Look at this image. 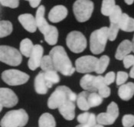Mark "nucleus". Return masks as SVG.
I'll use <instances>...</instances> for the list:
<instances>
[{
    "label": "nucleus",
    "mask_w": 134,
    "mask_h": 127,
    "mask_svg": "<svg viewBox=\"0 0 134 127\" xmlns=\"http://www.w3.org/2000/svg\"><path fill=\"white\" fill-rule=\"evenodd\" d=\"M29 121V115L25 109H19L8 112L1 120V127H23Z\"/></svg>",
    "instance_id": "7ed1b4c3"
},
{
    "label": "nucleus",
    "mask_w": 134,
    "mask_h": 127,
    "mask_svg": "<svg viewBox=\"0 0 134 127\" xmlns=\"http://www.w3.org/2000/svg\"><path fill=\"white\" fill-rule=\"evenodd\" d=\"M77 95L72 92L69 87L66 86H58L50 96L48 100V106L51 109H58L68 100H71L73 102L77 101Z\"/></svg>",
    "instance_id": "f03ea898"
},
{
    "label": "nucleus",
    "mask_w": 134,
    "mask_h": 127,
    "mask_svg": "<svg viewBox=\"0 0 134 127\" xmlns=\"http://www.w3.org/2000/svg\"><path fill=\"white\" fill-rule=\"evenodd\" d=\"M116 75L115 73L113 71H110L109 73L106 74L104 76V82L107 85H110L111 84H113L114 81H115V78H116Z\"/></svg>",
    "instance_id": "a19ab883"
},
{
    "label": "nucleus",
    "mask_w": 134,
    "mask_h": 127,
    "mask_svg": "<svg viewBox=\"0 0 134 127\" xmlns=\"http://www.w3.org/2000/svg\"><path fill=\"white\" fill-rule=\"evenodd\" d=\"M0 60L10 66H19L22 61L21 53L16 48L10 46L2 45L0 47Z\"/></svg>",
    "instance_id": "423d86ee"
},
{
    "label": "nucleus",
    "mask_w": 134,
    "mask_h": 127,
    "mask_svg": "<svg viewBox=\"0 0 134 127\" xmlns=\"http://www.w3.org/2000/svg\"><path fill=\"white\" fill-rule=\"evenodd\" d=\"M21 25L23 28L29 32L34 33L36 32L38 27L36 24L35 18L31 14H22L18 18Z\"/></svg>",
    "instance_id": "4468645a"
},
{
    "label": "nucleus",
    "mask_w": 134,
    "mask_h": 127,
    "mask_svg": "<svg viewBox=\"0 0 134 127\" xmlns=\"http://www.w3.org/2000/svg\"><path fill=\"white\" fill-rule=\"evenodd\" d=\"M96 76H93L91 74H87L84 75L81 79L80 85L83 89L88 92H96L97 90L96 89L94 86V80H95Z\"/></svg>",
    "instance_id": "6ab92c4d"
},
{
    "label": "nucleus",
    "mask_w": 134,
    "mask_h": 127,
    "mask_svg": "<svg viewBox=\"0 0 134 127\" xmlns=\"http://www.w3.org/2000/svg\"><path fill=\"white\" fill-rule=\"evenodd\" d=\"M110 63V58L107 55H103L102 57H100L98 60V63H97V67L96 69L97 74H101L107 70L108 65Z\"/></svg>",
    "instance_id": "c85d7f7f"
},
{
    "label": "nucleus",
    "mask_w": 134,
    "mask_h": 127,
    "mask_svg": "<svg viewBox=\"0 0 134 127\" xmlns=\"http://www.w3.org/2000/svg\"><path fill=\"white\" fill-rule=\"evenodd\" d=\"M93 3L91 0H77L73 5V11L79 22H85L91 17Z\"/></svg>",
    "instance_id": "39448f33"
},
{
    "label": "nucleus",
    "mask_w": 134,
    "mask_h": 127,
    "mask_svg": "<svg viewBox=\"0 0 134 127\" xmlns=\"http://www.w3.org/2000/svg\"><path fill=\"white\" fill-rule=\"evenodd\" d=\"M52 57L54 69L64 76H71L76 68L73 67L72 63L62 46H55L49 53Z\"/></svg>",
    "instance_id": "f257e3e1"
},
{
    "label": "nucleus",
    "mask_w": 134,
    "mask_h": 127,
    "mask_svg": "<svg viewBox=\"0 0 134 127\" xmlns=\"http://www.w3.org/2000/svg\"><path fill=\"white\" fill-rule=\"evenodd\" d=\"M38 126L39 127H56V122L52 114L45 113L39 118Z\"/></svg>",
    "instance_id": "b1692460"
},
{
    "label": "nucleus",
    "mask_w": 134,
    "mask_h": 127,
    "mask_svg": "<svg viewBox=\"0 0 134 127\" xmlns=\"http://www.w3.org/2000/svg\"><path fill=\"white\" fill-rule=\"evenodd\" d=\"M88 91H83L78 94L77 98V104L78 106V108L83 110V111H87L91 107L88 103V96H89Z\"/></svg>",
    "instance_id": "5701e85b"
},
{
    "label": "nucleus",
    "mask_w": 134,
    "mask_h": 127,
    "mask_svg": "<svg viewBox=\"0 0 134 127\" xmlns=\"http://www.w3.org/2000/svg\"><path fill=\"white\" fill-rule=\"evenodd\" d=\"M129 74H127L126 72L124 71H119L116 74V83L118 86H121V85L124 84L128 77H129Z\"/></svg>",
    "instance_id": "c9c22d12"
},
{
    "label": "nucleus",
    "mask_w": 134,
    "mask_h": 127,
    "mask_svg": "<svg viewBox=\"0 0 134 127\" xmlns=\"http://www.w3.org/2000/svg\"><path fill=\"white\" fill-rule=\"evenodd\" d=\"M2 79L8 85L19 86L25 84L29 80V75L15 69H9L2 72Z\"/></svg>",
    "instance_id": "6e6552de"
},
{
    "label": "nucleus",
    "mask_w": 134,
    "mask_h": 127,
    "mask_svg": "<svg viewBox=\"0 0 134 127\" xmlns=\"http://www.w3.org/2000/svg\"><path fill=\"white\" fill-rule=\"evenodd\" d=\"M120 29V28L118 24L110 23V26L108 28V38L110 41L113 42L116 38Z\"/></svg>",
    "instance_id": "72a5a7b5"
},
{
    "label": "nucleus",
    "mask_w": 134,
    "mask_h": 127,
    "mask_svg": "<svg viewBox=\"0 0 134 127\" xmlns=\"http://www.w3.org/2000/svg\"><path fill=\"white\" fill-rule=\"evenodd\" d=\"M0 2L2 6L9 7L11 9L18 8L19 5V0H0Z\"/></svg>",
    "instance_id": "4c0bfd02"
},
{
    "label": "nucleus",
    "mask_w": 134,
    "mask_h": 127,
    "mask_svg": "<svg viewBox=\"0 0 134 127\" xmlns=\"http://www.w3.org/2000/svg\"><path fill=\"white\" fill-rule=\"evenodd\" d=\"M12 24L9 21L2 20L0 22V37L4 38L12 32Z\"/></svg>",
    "instance_id": "c756f323"
},
{
    "label": "nucleus",
    "mask_w": 134,
    "mask_h": 127,
    "mask_svg": "<svg viewBox=\"0 0 134 127\" xmlns=\"http://www.w3.org/2000/svg\"><path fill=\"white\" fill-rule=\"evenodd\" d=\"M34 44L30 39L25 38L20 43V52L26 57H29L32 50L34 48Z\"/></svg>",
    "instance_id": "393cba45"
},
{
    "label": "nucleus",
    "mask_w": 134,
    "mask_h": 127,
    "mask_svg": "<svg viewBox=\"0 0 134 127\" xmlns=\"http://www.w3.org/2000/svg\"><path fill=\"white\" fill-rule=\"evenodd\" d=\"M130 77H131V78H133L134 79V66L133 67H132V68H131V70H130Z\"/></svg>",
    "instance_id": "c03bdc74"
},
{
    "label": "nucleus",
    "mask_w": 134,
    "mask_h": 127,
    "mask_svg": "<svg viewBox=\"0 0 134 127\" xmlns=\"http://www.w3.org/2000/svg\"><path fill=\"white\" fill-rule=\"evenodd\" d=\"M108 28L103 27L95 30L90 37V49L94 54H100L105 49L108 40Z\"/></svg>",
    "instance_id": "20e7f679"
},
{
    "label": "nucleus",
    "mask_w": 134,
    "mask_h": 127,
    "mask_svg": "<svg viewBox=\"0 0 134 127\" xmlns=\"http://www.w3.org/2000/svg\"><path fill=\"white\" fill-rule=\"evenodd\" d=\"M26 1H28L29 2L31 7L37 8V7H39V5H40L41 0H26Z\"/></svg>",
    "instance_id": "37998d69"
},
{
    "label": "nucleus",
    "mask_w": 134,
    "mask_h": 127,
    "mask_svg": "<svg viewBox=\"0 0 134 127\" xmlns=\"http://www.w3.org/2000/svg\"><path fill=\"white\" fill-rule=\"evenodd\" d=\"M66 44L68 48L76 54L81 53L87 48L86 38L81 32L77 31H73L68 34Z\"/></svg>",
    "instance_id": "0eeeda50"
},
{
    "label": "nucleus",
    "mask_w": 134,
    "mask_h": 127,
    "mask_svg": "<svg viewBox=\"0 0 134 127\" xmlns=\"http://www.w3.org/2000/svg\"><path fill=\"white\" fill-rule=\"evenodd\" d=\"M104 82V77L103 76H96L95 77V80H94V86L96 87V89L98 90L99 88H100L101 86H103V85H105Z\"/></svg>",
    "instance_id": "79ce46f5"
},
{
    "label": "nucleus",
    "mask_w": 134,
    "mask_h": 127,
    "mask_svg": "<svg viewBox=\"0 0 134 127\" xmlns=\"http://www.w3.org/2000/svg\"><path fill=\"white\" fill-rule=\"evenodd\" d=\"M40 67L41 68L42 71H44V72L48 71H52V70H55L52 57L50 55L43 56Z\"/></svg>",
    "instance_id": "7c9ffc66"
},
{
    "label": "nucleus",
    "mask_w": 134,
    "mask_h": 127,
    "mask_svg": "<svg viewBox=\"0 0 134 127\" xmlns=\"http://www.w3.org/2000/svg\"><path fill=\"white\" fill-rule=\"evenodd\" d=\"M107 113L114 119H116L119 117V108L117 104L115 102H111L107 106Z\"/></svg>",
    "instance_id": "f704fd0d"
},
{
    "label": "nucleus",
    "mask_w": 134,
    "mask_h": 127,
    "mask_svg": "<svg viewBox=\"0 0 134 127\" xmlns=\"http://www.w3.org/2000/svg\"><path fill=\"white\" fill-rule=\"evenodd\" d=\"M49 88L48 83L44 77V72L41 71L35 79V90L38 94H46Z\"/></svg>",
    "instance_id": "dca6fc26"
},
{
    "label": "nucleus",
    "mask_w": 134,
    "mask_h": 127,
    "mask_svg": "<svg viewBox=\"0 0 134 127\" xmlns=\"http://www.w3.org/2000/svg\"><path fill=\"white\" fill-rule=\"evenodd\" d=\"M45 42L50 45H55L58 39V31L56 27L50 26L48 31L44 34Z\"/></svg>",
    "instance_id": "4be33fe9"
},
{
    "label": "nucleus",
    "mask_w": 134,
    "mask_h": 127,
    "mask_svg": "<svg viewBox=\"0 0 134 127\" xmlns=\"http://www.w3.org/2000/svg\"><path fill=\"white\" fill-rule=\"evenodd\" d=\"M122 15H123V12H122L120 7L119 5H116L114 9L112 11V13L109 16L110 23L118 24L119 21L120 20V18H121Z\"/></svg>",
    "instance_id": "473e14b6"
},
{
    "label": "nucleus",
    "mask_w": 134,
    "mask_h": 127,
    "mask_svg": "<svg viewBox=\"0 0 134 127\" xmlns=\"http://www.w3.org/2000/svg\"><path fill=\"white\" fill-rule=\"evenodd\" d=\"M44 49L40 44H35L32 50L31 55L28 61V67L31 71H35L41 65V60L43 57Z\"/></svg>",
    "instance_id": "9b49d317"
},
{
    "label": "nucleus",
    "mask_w": 134,
    "mask_h": 127,
    "mask_svg": "<svg viewBox=\"0 0 134 127\" xmlns=\"http://www.w3.org/2000/svg\"><path fill=\"white\" fill-rule=\"evenodd\" d=\"M77 119L80 124L87 125L90 127L94 126L97 123V117L95 116V114L88 113V112L83 113L81 114L78 115Z\"/></svg>",
    "instance_id": "412c9836"
},
{
    "label": "nucleus",
    "mask_w": 134,
    "mask_h": 127,
    "mask_svg": "<svg viewBox=\"0 0 134 127\" xmlns=\"http://www.w3.org/2000/svg\"><path fill=\"white\" fill-rule=\"evenodd\" d=\"M19 102V99L16 94L9 88L2 87L0 89V110L2 108H10L15 106Z\"/></svg>",
    "instance_id": "9d476101"
},
{
    "label": "nucleus",
    "mask_w": 134,
    "mask_h": 127,
    "mask_svg": "<svg viewBox=\"0 0 134 127\" xmlns=\"http://www.w3.org/2000/svg\"><path fill=\"white\" fill-rule=\"evenodd\" d=\"M124 1L127 5H132L134 2V0H124Z\"/></svg>",
    "instance_id": "a18cd8bd"
},
{
    "label": "nucleus",
    "mask_w": 134,
    "mask_h": 127,
    "mask_svg": "<svg viewBox=\"0 0 134 127\" xmlns=\"http://www.w3.org/2000/svg\"><path fill=\"white\" fill-rule=\"evenodd\" d=\"M98 58L94 56L86 55L79 57L76 60L75 68L76 71L81 74H89L93 71H96Z\"/></svg>",
    "instance_id": "1a4fd4ad"
},
{
    "label": "nucleus",
    "mask_w": 134,
    "mask_h": 127,
    "mask_svg": "<svg viewBox=\"0 0 134 127\" xmlns=\"http://www.w3.org/2000/svg\"><path fill=\"white\" fill-rule=\"evenodd\" d=\"M115 6V0H103L101 5V13L105 16H110Z\"/></svg>",
    "instance_id": "bb28decb"
},
{
    "label": "nucleus",
    "mask_w": 134,
    "mask_h": 127,
    "mask_svg": "<svg viewBox=\"0 0 134 127\" xmlns=\"http://www.w3.org/2000/svg\"><path fill=\"white\" fill-rule=\"evenodd\" d=\"M122 124L124 127H133L134 126V116L132 114H126L122 119Z\"/></svg>",
    "instance_id": "e433bc0d"
},
{
    "label": "nucleus",
    "mask_w": 134,
    "mask_h": 127,
    "mask_svg": "<svg viewBox=\"0 0 134 127\" xmlns=\"http://www.w3.org/2000/svg\"><path fill=\"white\" fill-rule=\"evenodd\" d=\"M103 97L98 93L96 92H90L88 96V103L90 107H95L100 106L103 103Z\"/></svg>",
    "instance_id": "2f4dec72"
},
{
    "label": "nucleus",
    "mask_w": 134,
    "mask_h": 127,
    "mask_svg": "<svg viewBox=\"0 0 134 127\" xmlns=\"http://www.w3.org/2000/svg\"><path fill=\"white\" fill-rule=\"evenodd\" d=\"M132 43H133V52H134V36H133V42H132Z\"/></svg>",
    "instance_id": "09e8293b"
},
{
    "label": "nucleus",
    "mask_w": 134,
    "mask_h": 127,
    "mask_svg": "<svg viewBox=\"0 0 134 127\" xmlns=\"http://www.w3.org/2000/svg\"><path fill=\"white\" fill-rule=\"evenodd\" d=\"M44 12H45L44 6L40 5L38 7V9H37L36 15H35V20H36L37 27L40 32H41L43 34H44L48 31V29L50 28V26H51L44 18Z\"/></svg>",
    "instance_id": "ddd939ff"
},
{
    "label": "nucleus",
    "mask_w": 134,
    "mask_h": 127,
    "mask_svg": "<svg viewBox=\"0 0 134 127\" xmlns=\"http://www.w3.org/2000/svg\"><path fill=\"white\" fill-rule=\"evenodd\" d=\"M118 25L120 28L124 32H134V19H132L126 13H123Z\"/></svg>",
    "instance_id": "aec40b11"
},
{
    "label": "nucleus",
    "mask_w": 134,
    "mask_h": 127,
    "mask_svg": "<svg viewBox=\"0 0 134 127\" xmlns=\"http://www.w3.org/2000/svg\"><path fill=\"white\" fill-rule=\"evenodd\" d=\"M124 65L125 68H130L131 67L134 66V55L133 54H129L126 56L123 60Z\"/></svg>",
    "instance_id": "58836bf2"
},
{
    "label": "nucleus",
    "mask_w": 134,
    "mask_h": 127,
    "mask_svg": "<svg viewBox=\"0 0 134 127\" xmlns=\"http://www.w3.org/2000/svg\"><path fill=\"white\" fill-rule=\"evenodd\" d=\"M59 113L67 120H72L75 117V103L71 100H68L58 108Z\"/></svg>",
    "instance_id": "2eb2a0df"
},
{
    "label": "nucleus",
    "mask_w": 134,
    "mask_h": 127,
    "mask_svg": "<svg viewBox=\"0 0 134 127\" xmlns=\"http://www.w3.org/2000/svg\"><path fill=\"white\" fill-rule=\"evenodd\" d=\"M133 51V43L129 40H124L120 43L116 49L115 54V57L117 60L123 61L124 58L129 55L130 52Z\"/></svg>",
    "instance_id": "f3484780"
},
{
    "label": "nucleus",
    "mask_w": 134,
    "mask_h": 127,
    "mask_svg": "<svg viewBox=\"0 0 134 127\" xmlns=\"http://www.w3.org/2000/svg\"><path fill=\"white\" fill-rule=\"evenodd\" d=\"M116 119L111 117L107 113H101L97 116V122L98 124L100 125H112L115 123Z\"/></svg>",
    "instance_id": "cd10ccee"
},
{
    "label": "nucleus",
    "mask_w": 134,
    "mask_h": 127,
    "mask_svg": "<svg viewBox=\"0 0 134 127\" xmlns=\"http://www.w3.org/2000/svg\"><path fill=\"white\" fill-rule=\"evenodd\" d=\"M44 77L46 80L48 81L49 87L52 88L53 84H58L60 82V77L58 74V71L56 70H52L44 72Z\"/></svg>",
    "instance_id": "a878e982"
},
{
    "label": "nucleus",
    "mask_w": 134,
    "mask_h": 127,
    "mask_svg": "<svg viewBox=\"0 0 134 127\" xmlns=\"http://www.w3.org/2000/svg\"><path fill=\"white\" fill-rule=\"evenodd\" d=\"M68 15V9L65 6L59 5L53 7L49 14H48V19L49 21L58 23L62 20H64Z\"/></svg>",
    "instance_id": "f8f14e48"
},
{
    "label": "nucleus",
    "mask_w": 134,
    "mask_h": 127,
    "mask_svg": "<svg viewBox=\"0 0 134 127\" xmlns=\"http://www.w3.org/2000/svg\"><path fill=\"white\" fill-rule=\"evenodd\" d=\"M93 127H103V125H100V124H96V125Z\"/></svg>",
    "instance_id": "de8ad7c7"
},
{
    "label": "nucleus",
    "mask_w": 134,
    "mask_h": 127,
    "mask_svg": "<svg viewBox=\"0 0 134 127\" xmlns=\"http://www.w3.org/2000/svg\"><path fill=\"white\" fill-rule=\"evenodd\" d=\"M97 92L103 98H107L108 96H110V95L111 91H110V88L108 86V85L105 84L103 85V86H101L100 88H99Z\"/></svg>",
    "instance_id": "ea45409f"
},
{
    "label": "nucleus",
    "mask_w": 134,
    "mask_h": 127,
    "mask_svg": "<svg viewBox=\"0 0 134 127\" xmlns=\"http://www.w3.org/2000/svg\"><path fill=\"white\" fill-rule=\"evenodd\" d=\"M76 127H90L89 126H87V125H84V124H81V125H78Z\"/></svg>",
    "instance_id": "49530a36"
},
{
    "label": "nucleus",
    "mask_w": 134,
    "mask_h": 127,
    "mask_svg": "<svg viewBox=\"0 0 134 127\" xmlns=\"http://www.w3.org/2000/svg\"><path fill=\"white\" fill-rule=\"evenodd\" d=\"M118 95L123 100H130L134 95V84L129 82L121 85L118 90Z\"/></svg>",
    "instance_id": "a211bd4d"
}]
</instances>
